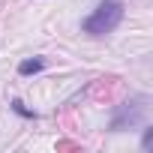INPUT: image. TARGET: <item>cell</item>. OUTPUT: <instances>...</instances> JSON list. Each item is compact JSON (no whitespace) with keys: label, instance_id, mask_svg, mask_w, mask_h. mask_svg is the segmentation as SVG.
<instances>
[{"label":"cell","instance_id":"obj_1","mask_svg":"<svg viewBox=\"0 0 153 153\" xmlns=\"http://www.w3.org/2000/svg\"><path fill=\"white\" fill-rule=\"evenodd\" d=\"M123 15H126L123 0H99L96 9L81 21V33H87L93 39H102V36H108V33H114L120 27Z\"/></svg>","mask_w":153,"mask_h":153},{"label":"cell","instance_id":"obj_2","mask_svg":"<svg viewBox=\"0 0 153 153\" xmlns=\"http://www.w3.org/2000/svg\"><path fill=\"white\" fill-rule=\"evenodd\" d=\"M144 114H147V96L144 93H135V96H129L126 102H120L114 108V117L108 123V132H126V129L144 123Z\"/></svg>","mask_w":153,"mask_h":153},{"label":"cell","instance_id":"obj_4","mask_svg":"<svg viewBox=\"0 0 153 153\" xmlns=\"http://www.w3.org/2000/svg\"><path fill=\"white\" fill-rule=\"evenodd\" d=\"M9 108H12V111H15L18 117H24V120H36V117H39V114H36L33 108H27V105H24L21 99H9Z\"/></svg>","mask_w":153,"mask_h":153},{"label":"cell","instance_id":"obj_5","mask_svg":"<svg viewBox=\"0 0 153 153\" xmlns=\"http://www.w3.org/2000/svg\"><path fill=\"white\" fill-rule=\"evenodd\" d=\"M150 147H153V126L144 123L141 126V150H150Z\"/></svg>","mask_w":153,"mask_h":153},{"label":"cell","instance_id":"obj_3","mask_svg":"<svg viewBox=\"0 0 153 153\" xmlns=\"http://www.w3.org/2000/svg\"><path fill=\"white\" fill-rule=\"evenodd\" d=\"M45 66H48L45 57H27V60L18 63V75H21V78H30V75H39Z\"/></svg>","mask_w":153,"mask_h":153}]
</instances>
